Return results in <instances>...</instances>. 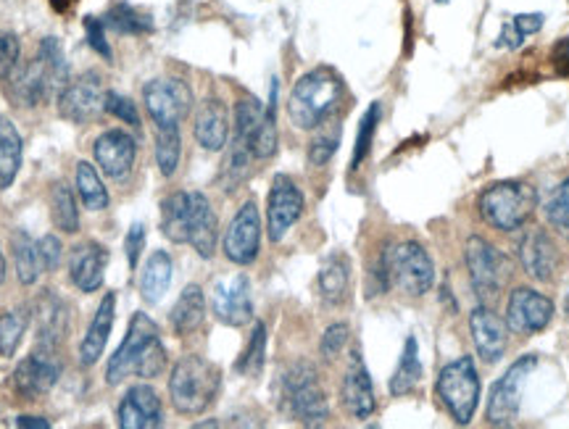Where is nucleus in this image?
<instances>
[{"instance_id": "f257e3e1", "label": "nucleus", "mask_w": 569, "mask_h": 429, "mask_svg": "<svg viewBox=\"0 0 569 429\" xmlns=\"http://www.w3.org/2000/svg\"><path fill=\"white\" fill-rule=\"evenodd\" d=\"M169 356L161 343L158 324L148 314H135L126 327V334L117 353L109 358L106 366V382L119 384L130 375L143 377V380H156L167 369Z\"/></svg>"}, {"instance_id": "f03ea898", "label": "nucleus", "mask_w": 569, "mask_h": 429, "mask_svg": "<svg viewBox=\"0 0 569 429\" xmlns=\"http://www.w3.org/2000/svg\"><path fill=\"white\" fill-rule=\"evenodd\" d=\"M343 77L330 66H316L295 82L288 100V117L299 130H316L338 111L343 100Z\"/></svg>"}, {"instance_id": "7ed1b4c3", "label": "nucleus", "mask_w": 569, "mask_h": 429, "mask_svg": "<svg viewBox=\"0 0 569 429\" xmlns=\"http://www.w3.org/2000/svg\"><path fill=\"white\" fill-rule=\"evenodd\" d=\"M221 388L219 366L208 358L190 353L174 364L169 377V397L172 406L185 416H198L214 406Z\"/></svg>"}, {"instance_id": "20e7f679", "label": "nucleus", "mask_w": 569, "mask_h": 429, "mask_svg": "<svg viewBox=\"0 0 569 429\" xmlns=\"http://www.w3.org/2000/svg\"><path fill=\"white\" fill-rule=\"evenodd\" d=\"M282 408L288 416L306 427H322L330 419V403H327L325 390H322L319 375L314 364L295 361L284 369L280 380Z\"/></svg>"}, {"instance_id": "39448f33", "label": "nucleus", "mask_w": 569, "mask_h": 429, "mask_svg": "<svg viewBox=\"0 0 569 429\" xmlns=\"http://www.w3.org/2000/svg\"><path fill=\"white\" fill-rule=\"evenodd\" d=\"M537 193L528 182H496L480 195V217L498 232H514L533 217Z\"/></svg>"}, {"instance_id": "423d86ee", "label": "nucleus", "mask_w": 569, "mask_h": 429, "mask_svg": "<svg viewBox=\"0 0 569 429\" xmlns=\"http://www.w3.org/2000/svg\"><path fill=\"white\" fill-rule=\"evenodd\" d=\"M464 261L467 271H470L472 290L483 303L498 301L504 293L506 282L511 277V263L496 245L488 243L485 237L472 235L464 245Z\"/></svg>"}, {"instance_id": "0eeeda50", "label": "nucleus", "mask_w": 569, "mask_h": 429, "mask_svg": "<svg viewBox=\"0 0 569 429\" xmlns=\"http://www.w3.org/2000/svg\"><path fill=\"white\" fill-rule=\"evenodd\" d=\"M435 390H438V397L448 408V414L453 416V421L470 425L480 403V375L472 358L461 356L443 366Z\"/></svg>"}, {"instance_id": "6e6552de", "label": "nucleus", "mask_w": 569, "mask_h": 429, "mask_svg": "<svg viewBox=\"0 0 569 429\" xmlns=\"http://www.w3.org/2000/svg\"><path fill=\"white\" fill-rule=\"evenodd\" d=\"M3 82L5 96L19 109H37L46 100L59 98L66 87L40 56H35V61H29V64H19Z\"/></svg>"}, {"instance_id": "1a4fd4ad", "label": "nucleus", "mask_w": 569, "mask_h": 429, "mask_svg": "<svg viewBox=\"0 0 569 429\" xmlns=\"http://www.w3.org/2000/svg\"><path fill=\"white\" fill-rule=\"evenodd\" d=\"M535 366H537L535 353H524V356H520L509 366V371H506L501 380L493 384L488 393V408H485V416H488L491 427L514 425L517 414H520L524 384H528Z\"/></svg>"}, {"instance_id": "9d476101", "label": "nucleus", "mask_w": 569, "mask_h": 429, "mask_svg": "<svg viewBox=\"0 0 569 429\" xmlns=\"http://www.w3.org/2000/svg\"><path fill=\"white\" fill-rule=\"evenodd\" d=\"M143 103L156 130L180 127L193 111V90L180 77H158L143 87Z\"/></svg>"}, {"instance_id": "9b49d317", "label": "nucleus", "mask_w": 569, "mask_h": 429, "mask_svg": "<svg viewBox=\"0 0 569 429\" xmlns=\"http://www.w3.org/2000/svg\"><path fill=\"white\" fill-rule=\"evenodd\" d=\"M388 267H390V285H396L401 293L420 298L429 293L435 282V263L433 258L420 243L407 240L388 250Z\"/></svg>"}, {"instance_id": "f8f14e48", "label": "nucleus", "mask_w": 569, "mask_h": 429, "mask_svg": "<svg viewBox=\"0 0 569 429\" xmlns=\"http://www.w3.org/2000/svg\"><path fill=\"white\" fill-rule=\"evenodd\" d=\"M61 369L63 366L56 351L35 345V351L16 364L11 382H14L16 395H22L24 401H37L56 388V382L61 380Z\"/></svg>"}, {"instance_id": "ddd939ff", "label": "nucleus", "mask_w": 569, "mask_h": 429, "mask_svg": "<svg viewBox=\"0 0 569 429\" xmlns=\"http://www.w3.org/2000/svg\"><path fill=\"white\" fill-rule=\"evenodd\" d=\"M56 100H59L61 119H66L72 124H90L104 111V77L98 72L80 74L77 79H72L63 87L61 96Z\"/></svg>"}, {"instance_id": "4468645a", "label": "nucleus", "mask_w": 569, "mask_h": 429, "mask_svg": "<svg viewBox=\"0 0 569 429\" xmlns=\"http://www.w3.org/2000/svg\"><path fill=\"white\" fill-rule=\"evenodd\" d=\"M225 256L238 267H251L258 258V248H262V217H258L256 200H245L232 217L230 226L225 232Z\"/></svg>"}, {"instance_id": "2eb2a0df", "label": "nucleus", "mask_w": 569, "mask_h": 429, "mask_svg": "<svg viewBox=\"0 0 569 429\" xmlns=\"http://www.w3.org/2000/svg\"><path fill=\"white\" fill-rule=\"evenodd\" d=\"M303 213V193L299 191L288 174H277L271 180L267 198V232L271 243H280L288 235L290 226L301 219Z\"/></svg>"}, {"instance_id": "dca6fc26", "label": "nucleus", "mask_w": 569, "mask_h": 429, "mask_svg": "<svg viewBox=\"0 0 569 429\" xmlns=\"http://www.w3.org/2000/svg\"><path fill=\"white\" fill-rule=\"evenodd\" d=\"M554 319V301L530 287H517L506 303V324L517 334L543 332Z\"/></svg>"}, {"instance_id": "f3484780", "label": "nucleus", "mask_w": 569, "mask_h": 429, "mask_svg": "<svg viewBox=\"0 0 569 429\" xmlns=\"http://www.w3.org/2000/svg\"><path fill=\"white\" fill-rule=\"evenodd\" d=\"M214 317L227 327H245L253 319V301H251V282L245 274L227 277L219 280L211 295Z\"/></svg>"}, {"instance_id": "a211bd4d", "label": "nucleus", "mask_w": 569, "mask_h": 429, "mask_svg": "<svg viewBox=\"0 0 569 429\" xmlns=\"http://www.w3.org/2000/svg\"><path fill=\"white\" fill-rule=\"evenodd\" d=\"M93 156L100 172L111 176V180L122 182L130 176L132 167H135L137 140L124 130H109L93 143Z\"/></svg>"}, {"instance_id": "6ab92c4d", "label": "nucleus", "mask_w": 569, "mask_h": 429, "mask_svg": "<svg viewBox=\"0 0 569 429\" xmlns=\"http://www.w3.org/2000/svg\"><path fill=\"white\" fill-rule=\"evenodd\" d=\"M340 395H343L346 412L351 414L353 419H370V416L377 412L375 384H372L370 369H366L362 351L359 348L351 351V361H348L343 384H340Z\"/></svg>"}, {"instance_id": "aec40b11", "label": "nucleus", "mask_w": 569, "mask_h": 429, "mask_svg": "<svg viewBox=\"0 0 569 429\" xmlns=\"http://www.w3.org/2000/svg\"><path fill=\"white\" fill-rule=\"evenodd\" d=\"M32 319L37 327V345L40 348L59 351L61 340L69 330V306L56 290H43L32 306Z\"/></svg>"}, {"instance_id": "412c9836", "label": "nucleus", "mask_w": 569, "mask_h": 429, "mask_svg": "<svg viewBox=\"0 0 569 429\" xmlns=\"http://www.w3.org/2000/svg\"><path fill=\"white\" fill-rule=\"evenodd\" d=\"M117 421L124 429H156L164 427L161 397L148 384H135L122 397L117 408Z\"/></svg>"}, {"instance_id": "4be33fe9", "label": "nucleus", "mask_w": 569, "mask_h": 429, "mask_svg": "<svg viewBox=\"0 0 569 429\" xmlns=\"http://www.w3.org/2000/svg\"><path fill=\"white\" fill-rule=\"evenodd\" d=\"M470 330L474 348L485 364L501 361L506 345H509V324L491 311V306H477L470 314Z\"/></svg>"}, {"instance_id": "5701e85b", "label": "nucleus", "mask_w": 569, "mask_h": 429, "mask_svg": "<svg viewBox=\"0 0 569 429\" xmlns=\"http://www.w3.org/2000/svg\"><path fill=\"white\" fill-rule=\"evenodd\" d=\"M520 261L524 274L533 277L535 282H552L559 269V250L552 235L541 226L528 230V235L520 240Z\"/></svg>"}, {"instance_id": "b1692460", "label": "nucleus", "mask_w": 569, "mask_h": 429, "mask_svg": "<svg viewBox=\"0 0 569 429\" xmlns=\"http://www.w3.org/2000/svg\"><path fill=\"white\" fill-rule=\"evenodd\" d=\"M106 267H109V250L98 243H82L69 256V280L80 293H95L104 285Z\"/></svg>"}, {"instance_id": "393cba45", "label": "nucleus", "mask_w": 569, "mask_h": 429, "mask_svg": "<svg viewBox=\"0 0 569 429\" xmlns=\"http://www.w3.org/2000/svg\"><path fill=\"white\" fill-rule=\"evenodd\" d=\"M219 240V222L214 213L211 200L204 193H190V224H187V245L201 258H214Z\"/></svg>"}, {"instance_id": "a878e982", "label": "nucleus", "mask_w": 569, "mask_h": 429, "mask_svg": "<svg viewBox=\"0 0 569 429\" xmlns=\"http://www.w3.org/2000/svg\"><path fill=\"white\" fill-rule=\"evenodd\" d=\"M195 143L208 154H217L230 140V111H227L225 100L206 98L195 111L193 124Z\"/></svg>"}, {"instance_id": "bb28decb", "label": "nucleus", "mask_w": 569, "mask_h": 429, "mask_svg": "<svg viewBox=\"0 0 569 429\" xmlns=\"http://www.w3.org/2000/svg\"><path fill=\"white\" fill-rule=\"evenodd\" d=\"M113 317H117V295L106 293L104 301H100V306L95 308V317L90 321V327H87V334L80 343L82 366H93L100 361V356H104L106 351V343H109Z\"/></svg>"}, {"instance_id": "cd10ccee", "label": "nucleus", "mask_w": 569, "mask_h": 429, "mask_svg": "<svg viewBox=\"0 0 569 429\" xmlns=\"http://www.w3.org/2000/svg\"><path fill=\"white\" fill-rule=\"evenodd\" d=\"M316 285H319V295L327 306H340L348 298V290H351V261L343 254L325 258V263L319 267V277H316Z\"/></svg>"}, {"instance_id": "c85d7f7f", "label": "nucleus", "mask_w": 569, "mask_h": 429, "mask_svg": "<svg viewBox=\"0 0 569 429\" xmlns=\"http://www.w3.org/2000/svg\"><path fill=\"white\" fill-rule=\"evenodd\" d=\"M174 277V261L167 250H154L145 261L143 274H141V295L145 303L156 306L161 303L164 295L169 293V285H172Z\"/></svg>"}, {"instance_id": "c756f323", "label": "nucleus", "mask_w": 569, "mask_h": 429, "mask_svg": "<svg viewBox=\"0 0 569 429\" xmlns=\"http://www.w3.org/2000/svg\"><path fill=\"white\" fill-rule=\"evenodd\" d=\"M206 319V295L201 285H187L177 298L172 314H169V321H172V330L180 338L185 334H193L204 324Z\"/></svg>"}, {"instance_id": "7c9ffc66", "label": "nucleus", "mask_w": 569, "mask_h": 429, "mask_svg": "<svg viewBox=\"0 0 569 429\" xmlns=\"http://www.w3.org/2000/svg\"><path fill=\"white\" fill-rule=\"evenodd\" d=\"M24 143L16 124L9 117H0V193L14 185L19 169H22Z\"/></svg>"}, {"instance_id": "2f4dec72", "label": "nucleus", "mask_w": 569, "mask_h": 429, "mask_svg": "<svg viewBox=\"0 0 569 429\" xmlns=\"http://www.w3.org/2000/svg\"><path fill=\"white\" fill-rule=\"evenodd\" d=\"M256 156H253V148L249 143L238 140L232 137L230 150H227L225 161H221V172H219V187L225 193H235L251 174V163Z\"/></svg>"}, {"instance_id": "473e14b6", "label": "nucleus", "mask_w": 569, "mask_h": 429, "mask_svg": "<svg viewBox=\"0 0 569 429\" xmlns=\"http://www.w3.org/2000/svg\"><path fill=\"white\" fill-rule=\"evenodd\" d=\"M11 250H14V263H16V277L24 287L35 285L37 277L43 274V261H40V248H37V240H32L27 230H16L11 235Z\"/></svg>"}, {"instance_id": "72a5a7b5", "label": "nucleus", "mask_w": 569, "mask_h": 429, "mask_svg": "<svg viewBox=\"0 0 569 429\" xmlns=\"http://www.w3.org/2000/svg\"><path fill=\"white\" fill-rule=\"evenodd\" d=\"M190 224V193H172L161 204V232L172 243H187Z\"/></svg>"}, {"instance_id": "f704fd0d", "label": "nucleus", "mask_w": 569, "mask_h": 429, "mask_svg": "<svg viewBox=\"0 0 569 429\" xmlns=\"http://www.w3.org/2000/svg\"><path fill=\"white\" fill-rule=\"evenodd\" d=\"M422 380V361H420V343L416 338H407L401 361H398L394 377H390V395L401 397L409 395Z\"/></svg>"}, {"instance_id": "c9c22d12", "label": "nucleus", "mask_w": 569, "mask_h": 429, "mask_svg": "<svg viewBox=\"0 0 569 429\" xmlns=\"http://www.w3.org/2000/svg\"><path fill=\"white\" fill-rule=\"evenodd\" d=\"M50 217L63 235H77L80 232V208L66 182H56L50 187Z\"/></svg>"}, {"instance_id": "e433bc0d", "label": "nucleus", "mask_w": 569, "mask_h": 429, "mask_svg": "<svg viewBox=\"0 0 569 429\" xmlns=\"http://www.w3.org/2000/svg\"><path fill=\"white\" fill-rule=\"evenodd\" d=\"M100 19H104L106 29H111V33L117 35H148L150 29H154L150 16L143 14V11H137L135 5L130 3H117Z\"/></svg>"}, {"instance_id": "4c0bfd02", "label": "nucleus", "mask_w": 569, "mask_h": 429, "mask_svg": "<svg viewBox=\"0 0 569 429\" xmlns=\"http://www.w3.org/2000/svg\"><path fill=\"white\" fill-rule=\"evenodd\" d=\"M277 96H280V85L277 79H271V93H269V103L264 109L262 127L256 132V140H253V156L256 159H271L277 154V143H280V135H277Z\"/></svg>"}, {"instance_id": "58836bf2", "label": "nucleus", "mask_w": 569, "mask_h": 429, "mask_svg": "<svg viewBox=\"0 0 569 429\" xmlns=\"http://www.w3.org/2000/svg\"><path fill=\"white\" fill-rule=\"evenodd\" d=\"M29 321H32V314L27 306L0 311V356L3 358L14 356L19 345H22Z\"/></svg>"}, {"instance_id": "ea45409f", "label": "nucleus", "mask_w": 569, "mask_h": 429, "mask_svg": "<svg viewBox=\"0 0 569 429\" xmlns=\"http://www.w3.org/2000/svg\"><path fill=\"white\" fill-rule=\"evenodd\" d=\"M74 180H77V191H80V198H82V204H85V208H90V211H106V208H109V204H111L109 191H106V185L100 182V176H98V172H95L93 163L80 161Z\"/></svg>"}, {"instance_id": "a19ab883", "label": "nucleus", "mask_w": 569, "mask_h": 429, "mask_svg": "<svg viewBox=\"0 0 569 429\" xmlns=\"http://www.w3.org/2000/svg\"><path fill=\"white\" fill-rule=\"evenodd\" d=\"M182 159V137L180 127H164L156 132V163L158 172L164 176H174L177 167H180Z\"/></svg>"}, {"instance_id": "79ce46f5", "label": "nucleus", "mask_w": 569, "mask_h": 429, "mask_svg": "<svg viewBox=\"0 0 569 429\" xmlns=\"http://www.w3.org/2000/svg\"><path fill=\"white\" fill-rule=\"evenodd\" d=\"M264 361H267V327H264L262 321H256V327H253L249 338V345H245L243 356H240L235 369L243 377H256L262 375Z\"/></svg>"}, {"instance_id": "37998d69", "label": "nucleus", "mask_w": 569, "mask_h": 429, "mask_svg": "<svg viewBox=\"0 0 569 429\" xmlns=\"http://www.w3.org/2000/svg\"><path fill=\"white\" fill-rule=\"evenodd\" d=\"M379 119H383V106L372 103L370 109L364 111L362 122H359V132H356V145H353V156H351V169L356 172L359 167H362L366 156H370L372 150V143H375V135H377V124Z\"/></svg>"}, {"instance_id": "c03bdc74", "label": "nucleus", "mask_w": 569, "mask_h": 429, "mask_svg": "<svg viewBox=\"0 0 569 429\" xmlns=\"http://www.w3.org/2000/svg\"><path fill=\"white\" fill-rule=\"evenodd\" d=\"M543 213H546L548 224L556 226V230L569 232V180L556 187L552 198H548L546 208H543Z\"/></svg>"}, {"instance_id": "a18cd8bd", "label": "nucleus", "mask_w": 569, "mask_h": 429, "mask_svg": "<svg viewBox=\"0 0 569 429\" xmlns=\"http://www.w3.org/2000/svg\"><path fill=\"white\" fill-rule=\"evenodd\" d=\"M104 111L111 113V117L122 119V124H130L132 130L141 127V113H137V106L132 103V100L126 96H119V93L106 90Z\"/></svg>"}, {"instance_id": "49530a36", "label": "nucleus", "mask_w": 569, "mask_h": 429, "mask_svg": "<svg viewBox=\"0 0 569 429\" xmlns=\"http://www.w3.org/2000/svg\"><path fill=\"white\" fill-rule=\"evenodd\" d=\"M338 145H340L338 127L330 132H322V135L314 137L312 145H308V163H312V167H325V163L338 154Z\"/></svg>"}, {"instance_id": "de8ad7c7", "label": "nucleus", "mask_w": 569, "mask_h": 429, "mask_svg": "<svg viewBox=\"0 0 569 429\" xmlns=\"http://www.w3.org/2000/svg\"><path fill=\"white\" fill-rule=\"evenodd\" d=\"M348 334H351L348 324L327 327L325 334H322V343H319V353L325 361H335V358L340 356V351H343L348 343Z\"/></svg>"}, {"instance_id": "09e8293b", "label": "nucleus", "mask_w": 569, "mask_h": 429, "mask_svg": "<svg viewBox=\"0 0 569 429\" xmlns=\"http://www.w3.org/2000/svg\"><path fill=\"white\" fill-rule=\"evenodd\" d=\"M22 59V42L14 33H0V79L9 77Z\"/></svg>"}, {"instance_id": "8fccbe9b", "label": "nucleus", "mask_w": 569, "mask_h": 429, "mask_svg": "<svg viewBox=\"0 0 569 429\" xmlns=\"http://www.w3.org/2000/svg\"><path fill=\"white\" fill-rule=\"evenodd\" d=\"M85 33H87V42H90V48L95 50V53L104 56L106 61H111L113 53H111L109 40H106V24H104V19L87 16V19H85Z\"/></svg>"}, {"instance_id": "3c124183", "label": "nucleus", "mask_w": 569, "mask_h": 429, "mask_svg": "<svg viewBox=\"0 0 569 429\" xmlns=\"http://www.w3.org/2000/svg\"><path fill=\"white\" fill-rule=\"evenodd\" d=\"M388 287H390V267H388V250H385V254H379L377 263L370 271L366 295H370V298H375V295L388 293Z\"/></svg>"}, {"instance_id": "603ef678", "label": "nucleus", "mask_w": 569, "mask_h": 429, "mask_svg": "<svg viewBox=\"0 0 569 429\" xmlns=\"http://www.w3.org/2000/svg\"><path fill=\"white\" fill-rule=\"evenodd\" d=\"M145 237H148V232H145L143 222H135V224L130 226V232H126L124 254H126V261H130V269H137V263H141V256H143V248H145Z\"/></svg>"}, {"instance_id": "864d4df0", "label": "nucleus", "mask_w": 569, "mask_h": 429, "mask_svg": "<svg viewBox=\"0 0 569 429\" xmlns=\"http://www.w3.org/2000/svg\"><path fill=\"white\" fill-rule=\"evenodd\" d=\"M37 248H40V261L43 271H56L61 263V240L56 235H46L37 240Z\"/></svg>"}, {"instance_id": "5fc2aeb1", "label": "nucleus", "mask_w": 569, "mask_h": 429, "mask_svg": "<svg viewBox=\"0 0 569 429\" xmlns=\"http://www.w3.org/2000/svg\"><path fill=\"white\" fill-rule=\"evenodd\" d=\"M511 24H514L517 33H520L522 37L535 35V33H541V27H543V14H520V16L511 19Z\"/></svg>"}, {"instance_id": "6e6d98bb", "label": "nucleus", "mask_w": 569, "mask_h": 429, "mask_svg": "<svg viewBox=\"0 0 569 429\" xmlns=\"http://www.w3.org/2000/svg\"><path fill=\"white\" fill-rule=\"evenodd\" d=\"M522 40H524V37H522L520 33H517L514 24H506L504 33H501V46H504V48H520Z\"/></svg>"}, {"instance_id": "4d7b16f0", "label": "nucleus", "mask_w": 569, "mask_h": 429, "mask_svg": "<svg viewBox=\"0 0 569 429\" xmlns=\"http://www.w3.org/2000/svg\"><path fill=\"white\" fill-rule=\"evenodd\" d=\"M16 427H29V429H48L50 421L43 416H16Z\"/></svg>"}, {"instance_id": "13d9d810", "label": "nucleus", "mask_w": 569, "mask_h": 429, "mask_svg": "<svg viewBox=\"0 0 569 429\" xmlns=\"http://www.w3.org/2000/svg\"><path fill=\"white\" fill-rule=\"evenodd\" d=\"M5 282V256H3V250H0V285H3Z\"/></svg>"}, {"instance_id": "bf43d9fd", "label": "nucleus", "mask_w": 569, "mask_h": 429, "mask_svg": "<svg viewBox=\"0 0 569 429\" xmlns=\"http://www.w3.org/2000/svg\"><path fill=\"white\" fill-rule=\"evenodd\" d=\"M565 308H567V314H569V287H567V293H565Z\"/></svg>"}]
</instances>
